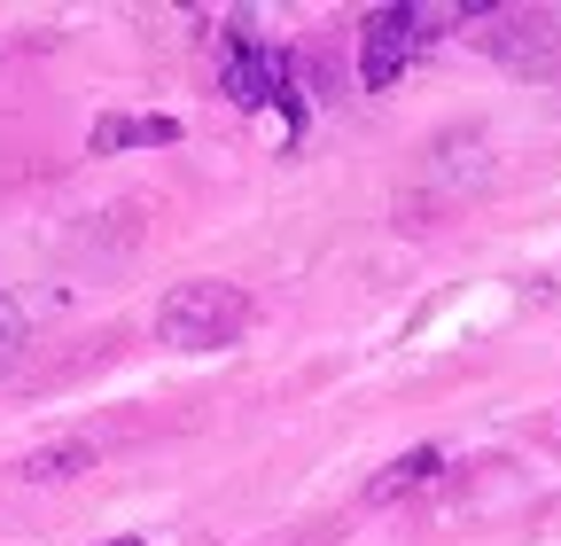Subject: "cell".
<instances>
[{
    "label": "cell",
    "mask_w": 561,
    "mask_h": 546,
    "mask_svg": "<svg viewBox=\"0 0 561 546\" xmlns=\"http://www.w3.org/2000/svg\"><path fill=\"white\" fill-rule=\"evenodd\" d=\"M476 16L483 9H460V0H390V9H367V24H359V87L390 94L421 47H437L453 24H476Z\"/></svg>",
    "instance_id": "1"
},
{
    "label": "cell",
    "mask_w": 561,
    "mask_h": 546,
    "mask_svg": "<svg viewBox=\"0 0 561 546\" xmlns=\"http://www.w3.org/2000/svg\"><path fill=\"white\" fill-rule=\"evenodd\" d=\"M483 32V55H500L507 71H546V62L561 55V16L553 9H483L476 16Z\"/></svg>",
    "instance_id": "4"
},
{
    "label": "cell",
    "mask_w": 561,
    "mask_h": 546,
    "mask_svg": "<svg viewBox=\"0 0 561 546\" xmlns=\"http://www.w3.org/2000/svg\"><path fill=\"white\" fill-rule=\"evenodd\" d=\"M445 476V453L437 445H413V453H398L375 485H367V508H390V500H405V492H421V485H437Z\"/></svg>",
    "instance_id": "6"
},
{
    "label": "cell",
    "mask_w": 561,
    "mask_h": 546,
    "mask_svg": "<svg viewBox=\"0 0 561 546\" xmlns=\"http://www.w3.org/2000/svg\"><path fill=\"white\" fill-rule=\"evenodd\" d=\"M24 352V305L9 297V289H0V367H9Z\"/></svg>",
    "instance_id": "8"
},
{
    "label": "cell",
    "mask_w": 561,
    "mask_h": 546,
    "mask_svg": "<svg viewBox=\"0 0 561 546\" xmlns=\"http://www.w3.org/2000/svg\"><path fill=\"white\" fill-rule=\"evenodd\" d=\"M250 312H257L250 289L210 282V273H203V282H180V289L157 305V335H164L172 352H227L234 335L250 328Z\"/></svg>",
    "instance_id": "3"
},
{
    "label": "cell",
    "mask_w": 561,
    "mask_h": 546,
    "mask_svg": "<svg viewBox=\"0 0 561 546\" xmlns=\"http://www.w3.org/2000/svg\"><path fill=\"white\" fill-rule=\"evenodd\" d=\"M110 546H140V538H110Z\"/></svg>",
    "instance_id": "9"
},
{
    "label": "cell",
    "mask_w": 561,
    "mask_h": 546,
    "mask_svg": "<svg viewBox=\"0 0 561 546\" xmlns=\"http://www.w3.org/2000/svg\"><path fill=\"white\" fill-rule=\"evenodd\" d=\"M79 468H94V445H87V437H70V445H39V453H24V460H16L24 485H62V476H79Z\"/></svg>",
    "instance_id": "7"
},
{
    "label": "cell",
    "mask_w": 561,
    "mask_h": 546,
    "mask_svg": "<svg viewBox=\"0 0 561 546\" xmlns=\"http://www.w3.org/2000/svg\"><path fill=\"white\" fill-rule=\"evenodd\" d=\"M172 141H180V117H157V110H110V117H94V133H87V149H94V157L172 149Z\"/></svg>",
    "instance_id": "5"
},
{
    "label": "cell",
    "mask_w": 561,
    "mask_h": 546,
    "mask_svg": "<svg viewBox=\"0 0 561 546\" xmlns=\"http://www.w3.org/2000/svg\"><path fill=\"white\" fill-rule=\"evenodd\" d=\"M219 87H227L234 110H280V117H289V133H305V94H297L289 47H265L250 24H234L227 47H219Z\"/></svg>",
    "instance_id": "2"
}]
</instances>
